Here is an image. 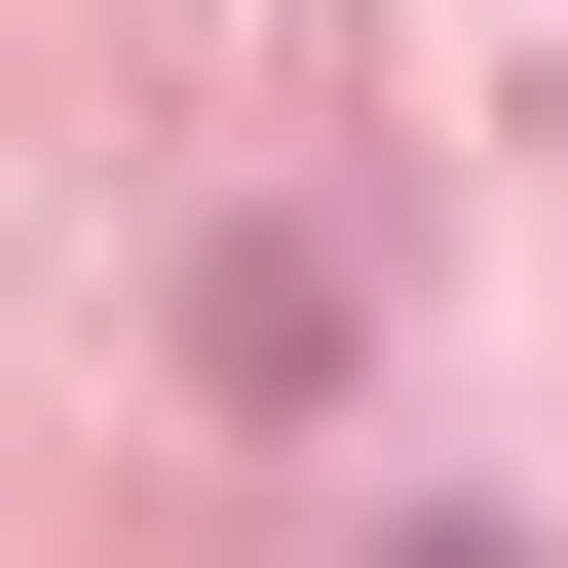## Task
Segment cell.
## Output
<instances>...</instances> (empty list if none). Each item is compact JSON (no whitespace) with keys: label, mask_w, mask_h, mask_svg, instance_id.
<instances>
[{"label":"cell","mask_w":568,"mask_h":568,"mask_svg":"<svg viewBox=\"0 0 568 568\" xmlns=\"http://www.w3.org/2000/svg\"><path fill=\"white\" fill-rule=\"evenodd\" d=\"M379 568H530V530H379Z\"/></svg>","instance_id":"6da1fadb"}]
</instances>
